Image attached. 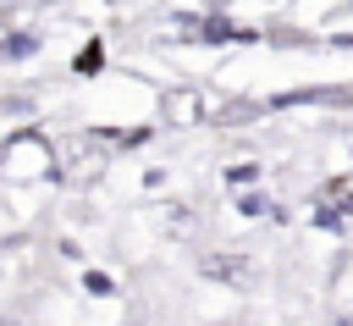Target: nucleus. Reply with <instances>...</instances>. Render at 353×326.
Instances as JSON below:
<instances>
[{
	"label": "nucleus",
	"mask_w": 353,
	"mask_h": 326,
	"mask_svg": "<svg viewBox=\"0 0 353 326\" xmlns=\"http://www.w3.org/2000/svg\"><path fill=\"white\" fill-rule=\"evenodd\" d=\"M254 177H259V166H232V182H237V188H243V182H254Z\"/></svg>",
	"instance_id": "4"
},
{
	"label": "nucleus",
	"mask_w": 353,
	"mask_h": 326,
	"mask_svg": "<svg viewBox=\"0 0 353 326\" xmlns=\"http://www.w3.org/2000/svg\"><path fill=\"white\" fill-rule=\"evenodd\" d=\"M83 287H88V293H110V276H105V271H88Z\"/></svg>",
	"instance_id": "3"
},
{
	"label": "nucleus",
	"mask_w": 353,
	"mask_h": 326,
	"mask_svg": "<svg viewBox=\"0 0 353 326\" xmlns=\"http://www.w3.org/2000/svg\"><path fill=\"white\" fill-rule=\"evenodd\" d=\"M33 50H39L33 33H11V39H0V55H33Z\"/></svg>",
	"instance_id": "1"
},
{
	"label": "nucleus",
	"mask_w": 353,
	"mask_h": 326,
	"mask_svg": "<svg viewBox=\"0 0 353 326\" xmlns=\"http://www.w3.org/2000/svg\"><path fill=\"white\" fill-rule=\"evenodd\" d=\"M6 326H11V320H6Z\"/></svg>",
	"instance_id": "6"
},
{
	"label": "nucleus",
	"mask_w": 353,
	"mask_h": 326,
	"mask_svg": "<svg viewBox=\"0 0 353 326\" xmlns=\"http://www.w3.org/2000/svg\"><path fill=\"white\" fill-rule=\"evenodd\" d=\"M336 326H353V320H336Z\"/></svg>",
	"instance_id": "5"
},
{
	"label": "nucleus",
	"mask_w": 353,
	"mask_h": 326,
	"mask_svg": "<svg viewBox=\"0 0 353 326\" xmlns=\"http://www.w3.org/2000/svg\"><path fill=\"white\" fill-rule=\"evenodd\" d=\"M72 66L88 77V72H99V66H105V50H99V44H88V50H77V61H72Z\"/></svg>",
	"instance_id": "2"
}]
</instances>
